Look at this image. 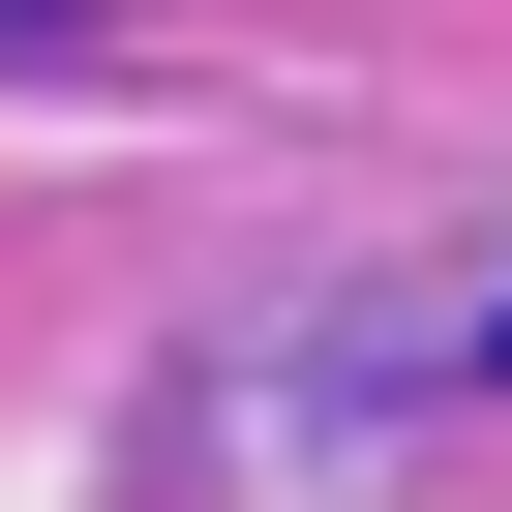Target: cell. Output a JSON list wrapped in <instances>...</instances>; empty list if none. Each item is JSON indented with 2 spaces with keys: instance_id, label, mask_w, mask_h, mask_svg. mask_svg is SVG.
Masks as SVG:
<instances>
[{
  "instance_id": "cell-2",
  "label": "cell",
  "mask_w": 512,
  "mask_h": 512,
  "mask_svg": "<svg viewBox=\"0 0 512 512\" xmlns=\"http://www.w3.org/2000/svg\"><path fill=\"white\" fill-rule=\"evenodd\" d=\"M0 31H31V0H0Z\"/></svg>"
},
{
  "instance_id": "cell-1",
  "label": "cell",
  "mask_w": 512,
  "mask_h": 512,
  "mask_svg": "<svg viewBox=\"0 0 512 512\" xmlns=\"http://www.w3.org/2000/svg\"><path fill=\"white\" fill-rule=\"evenodd\" d=\"M482 392H512V302H482Z\"/></svg>"
}]
</instances>
